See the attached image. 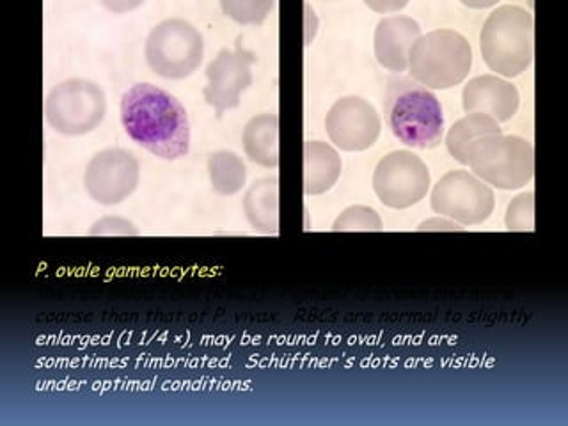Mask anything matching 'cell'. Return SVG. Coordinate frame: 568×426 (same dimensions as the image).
<instances>
[{"label":"cell","mask_w":568,"mask_h":426,"mask_svg":"<svg viewBox=\"0 0 568 426\" xmlns=\"http://www.w3.org/2000/svg\"><path fill=\"white\" fill-rule=\"evenodd\" d=\"M121 124L138 146L174 162L189 155L191 123L174 94L150 82L132 85L121 97Z\"/></svg>","instance_id":"1"},{"label":"cell","mask_w":568,"mask_h":426,"mask_svg":"<svg viewBox=\"0 0 568 426\" xmlns=\"http://www.w3.org/2000/svg\"><path fill=\"white\" fill-rule=\"evenodd\" d=\"M384 118L405 146L435 150L444 142V111L439 98L410 77H389L384 97Z\"/></svg>","instance_id":"2"},{"label":"cell","mask_w":568,"mask_h":426,"mask_svg":"<svg viewBox=\"0 0 568 426\" xmlns=\"http://www.w3.org/2000/svg\"><path fill=\"white\" fill-rule=\"evenodd\" d=\"M479 52L488 70L501 79L528 71L535 58V20L520 6H497L479 32Z\"/></svg>","instance_id":"3"},{"label":"cell","mask_w":568,"mask_h":426,"mask_svg":"<svg viewBox=\"0 0 568 426\" xmlns=\"http://www.w3.org/2000/svg\"><path fill=\"white\" fill-rule=\"evenodd\" d=\"M473 68V49L466 36L452 29L426 32L408 58L410 79L430 91H448L460 85Z\"/></svg>","instance_id":"4"},{"label":"cell","mask_w":568,"mask_h":426,"mask_svg":"<svg viewBox=\"0 0 568 426\" xmlns=\"http://www.w3.org/2000/svg\"><path fill=\"white\" fill-rule=\"evenodd\" d=\"M470 173L499 191H519L535 176V148L519 135H488L467 153Z\"/></svg>","instance_id":"5"},{"label":"cell","mask_w":568,"mask_h":426,"mask_svg":"<svg viewBox=\"0 0 568 426\" xmlns=\"http://www.w3.org/2000/svg\"><path fill=\"white\" fill-rule=\"evenodd\" d=\"M144 58L150 70L162 79H189L203 62V34L183 18H168L148 34Z\"/></svg>","instance_id":"6"},{"label":"cell","mask_w":568,"mask_h":426,"mask_svg":"<svg viewBox=\"0 0 568 426\" xmlns=\"http://www.w3.org/2000/svg\"><path fill=\"white\" fill-rule=\"evenodd\" d=\"M105 93L93 80L88 79L59 82L44 102V118L50 129L68 138L94 132L105 120Z\"/></svg>","instance_id":"7"},{"label":"cell","mask_w":568,"mask_h":426,"mask_svg":"<svg viewBox=\"0 0 568 426\" xmlns=\"http://www.w3.org/2000/svg\"><path fill=\"white\" fill-rule=\"evenodd\" d=\"M430 206L462 226H478L493 215L496 195L493 186L469 171H449L432 189Z\"/></svg>","instance_id":"8"},{"label":"cell","mask_w":568,"mask_h":426,"mask_svg":"<svg viewBox=\"0 0 568 426\" xmlns=\"http://www.w3.org/2000/svg\"><path fill=\"white\" fill-rule=\"evenodd\" d=\"M372 185L387 209H410L430 191V171L413 151H390L373 171Z\"/></svg>","instance_id":"9"},{"label":"cell","mask_w":568,"mask_h":426,"mask_svg":"<svg viewBox=\"0 0 568 426\" xmlns=\"http://www.w3.org/2000/svg\"><path fill=\"white\" fill-rule=\"evenodd\" d=\"M141 182V164L132 151L106 148L85 165L84 186L89 197L103 206L129 200Z\"/></svg>","instance_id":"10"},{"label":"cell","mask_w":568,"mask_h":426,"mask_svg":"<svg viewBox=\"0 0 568 426\" xmlns=\"http://www.w3.org/2000/svg\"><path fill=\"white\" fill-rule=\"evenodd\" d=\"M256 55L236 44L233 50H221L204 71L209 84L204 85V102L212 106L217 118L236 109L242 102V94L254 84L253 64Z\"/></svg>","instance_id":"11"},{"label":"cell","mask_w":568,"mask_h":426,"mask_svg":"<svg viewBox=\"0 0 568 426\" xmlns=\"http://www.w3.org/2000/svg\"><path fill=\"white\" fill-rule=\"evenodd\" d=\"M325 132L337 150L348 153L366 151L381 138V114L364 98L343 97L328 109Z\"/></svg>","instance_id":"12"},{"label":"cell","mask_w":568,"mask_h":426,"mask_svg":"<svg viewBox=\"0 0 568 426\" xmlns=\"http://www.w3.org/2000/svg\"><path fill=\"white\" fill-rule=\"evenodd\" d=\"M519 105L517 88L493 73L475 77L462 89V106L466 114L490 115L499 124L514 120Z\"/></svg>","instance_id":"13"},{"label":"cell","mask_w":568,"mask_h":426,"mask_svg":"<svg viewBox=\"0 0 568 426\" xmlns=\"http://www.w3.org/2000/svg\"><path fill=\"white\" fill-rule=\"evenodd\" d=\"M422 36V27L414 18L404 14L382 18L373 36L375 59L386 70L395 73L407 71L410 52Z\"/></svg>","instance_id":"14"},{"label":"cell","mask_w":568,"mask_h":426,"mask_svg":"<svg viewBox=\"0 0 568 426\" xmlns=\"http://www.w3.org/2000/svg\"><path fill=\"white\" fill-rule=\"evenodd\" d=\"M244 213L248 224L262 235L280 233V178H260L244 195Z\"/></svg>","instance_id":"15"},{"label":"cell","mask_w":568,"mask_h":426,"mask_svg":"<svg viewBox=\"0 0 568 426\" xmlns=\"http://www.w3.org/2000/svg\"><path fill=\"white\" fill-rule=\"evenodd\" d=\"M343 162L336 148L324 141L304 142V194L333 191L342 176Z\"/></svg>","instance_id":"16"},{"label":"cell","mask_w":568,"mask_h":426,"mask_svg":"<svg viewBox=\"0 0 568 426\" xmlns=\"http://www.w3.org/2000/svg\"><path fill=\"white\" fill-rule=\"evenodd\" d=\"M245 156L260 168L280 165V115L260 114L247 121L242 133Z\"/></svg>","instance_id":"17"},{"label":"cell","mask_w":568,"mask_h":426,"mask_svg":"<svg viewBox=\"0 0 568 426\" xmlns=\"http://www.w3.org/2000/svg\"><path fill=\"white\" fill-rule=\"evenodd\" d=\"M501 126L490 115L467 114L453 124L448 133L444 135V144L448 148L449 155L457 160L458 164L467 165V153L470 146L479 139L488 135H499Z\"/></svg>","instance_id":"18"},{"label":"cell","mask_w":568,"mask_h":426,"mask_svg":"<svg viewBox=\"0 0 568 426\" xmlns=\"http://www.w3.org/2000/svg\"><path fill=\"white\" fill-rule=\"evenodd\" d=\"M209 178L213 192L219 195L239 194L247 182V168L235 151L219 150L209 155Z\"/></svg>","instance_id":"19"},{"label":"cell","mask_w":568,"mask_h":426,"mask_svg":"<svg viewBox=\"0 0 568 426\" xmlns=\"http://www.w3.org/2000/svg\"><path fill=\"white\" fill-rule=\"evenodd\" d=\"M381 215L377 210L364 204H354L343 210L333 224L336 233H352V231H382Z\"/></svg>","instance_id":"20"},{"label":"cell","mask_w":568,"mask_h":426,"mask_svg":"<svg viewBox=\"0 0 568 426\" xmlns=\"http://www.w3.org/2000/svg\"><path fill=\"white\" fill-rule=\"evenodd\" d=\"M272 8H274L272 0H222L221 2L222 13L240 26H247V23L260 26L265 22Z\"/></svg>","instance_id":"21"},{"label":"cell","mask_w":568,"mask_h":426,"mask_svg":"<svg viewBox=\"0 0 568 426\" xmlns=\"http://www.w3.org/2000/svg\"><path fill=\"white\" fill-rule=\"evenodd\" d=\"M505 226L514 233H531L535 230V194L523 192L508 204L505 213Z\"/></svg>","instance_id":"22"},{"label":"cell","mask_w":568,"mask_h":426,"mask_svg":"<svg viewBox=\"0 0 568 426\" xmlns=\"http://www.w3.org/2000/svg\"><path fill=\"white\" fill-rule=\"evenodd\" d=\"M89 235L93 236H138V227L132 222L123 217H103L94 222L93 227L89 230Z\"/></svg>","instance_id":"23"},{"label":"cell","mask_w":568,"mask_h":426,"mask_svg":"<svg viewBox=\"0 0 568 426\" xmlns=\"http://www.w3.org/2000/svg\"><path fill=\"white\" fill-rule=\"evenodd\" d=\"M417 231H464V226L458 224V222L452 221V219L437 215V217L422 222V224L417 226Z\"/></svg>","instance_id":"24"},{"label":"cell","mask_w":568,"mask_h":426,"mask_svg":"<svg viewBox=\"0 0 568 426\" xmlns=\"http://www.w3.org/2000/svg\"><path fill=\"white\" fill-rule=\"evenodd\" d=\"M369 9H375L378 13H390V11H399L405 8L407 2H366Z\"/></svg>","instance_id":"25"}]
</instances>
